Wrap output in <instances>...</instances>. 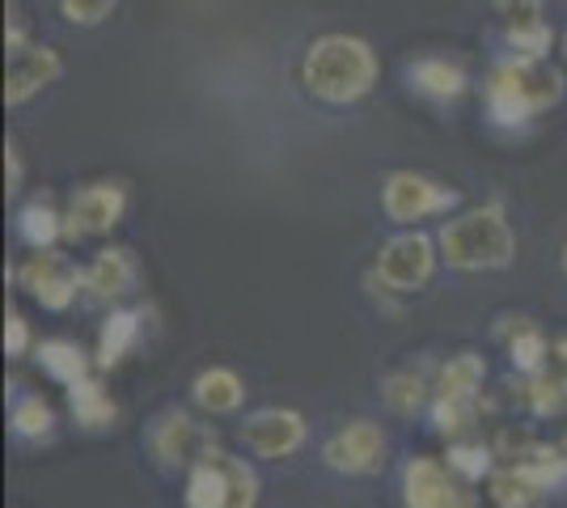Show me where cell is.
<instances>
[{
    "instance_id": "1",
    "label": "cell",
    "mask_w": 567,
    "mask_h": 508,
    "mask_svg": "<svg viewBox=\"0 0 567 508\" xmlns=\"http://www.w3.org/2000/svg\"><path fill=\"white\" fill-rule=\"evenodd\" d=\"M564 102V73L546 55H504L487 76V115L499 127H520Z\"/></svg>"
},
{
    "instance_id": "2",
    "label": "cell",
    "mask_w": 567,
    "mask_h": 508,
    "mask_svg": "<svg viewBox=\"0 0 567 508\" xmlns=\"http://www.w3.org/2000/svg\"><path fill=\"white\" fill-rule=\"evenodd\" d=\"M301 81L327 106H352L378 85V55L355 34H322L306 51Z\"/></svg>"
},
{
    "instance_id": "3",
    "label": "cell",
    "mask_w": 567,
    "mask_h": 508,
    "mask_svg": "<svg viewBox=\"0 0 567 508\" xmlns=\"http://www.w3.org/2000/svg\"><path fill=\"white\" fill-rule=\"evenodd\" d=\"M436 246L453 271H504L517 255V234L499 204H483L445 220Z\"/></svg>"
},
{
    "instance_id": "4",
    "label": "cell",
    "mask_w": 567,
    "mask_h": 508,
    "mask_svg": "<svg viewBox=\"0 0 567 508\" xmlns=\"http://www.w3.org/2000/svg\"><path fill=\"white\" fill-rule=\"evenodd\" d=\"M436 263H441V246L436 238H427L420 229H406V234H394L390 242L378 250V263H373V276L381 280L385 292H420L427 289V280L436 276Z\"/></svg>"
},
{
    "instance_id": "5",
    "label": "cell",
    "mask_w": 567,
    "mask_h": 508,
    "mask_svg": "<svg viewBox=\"0 0 567 508\" xmlns=\"http://www.w3.org/2000/svg\"><path fill=\"white\" fill-rule=\"evenodd\" d=\"M18 284L48 314H64V310H72V301L85 292V267H76L64 250L51 246V250H34L18 267Z\"/></svg>"
},
{
    "instance_id": "6",
    "label": "cell",
    "mask_w": 567,
    "mask_h": 508,
    "mask_svg": "<svg viewBox=\"0 0 567 508\" xmlns=\"http://www.w3.org/2000/svg\"><path fill=\"white\" fill-rule=\"evenodd\" d=\"M381 208L394 225H415L427 217H450L457 208V191L436 178L415 174V169H394L381 183Z\"/></svg>"
},
{
    "instance_id": "7",
    "label": "cell",
    "mask_w": 567,
    "mask_h": 508,
    "mask_svg": "<svg viewBox=\"0 0 567 508\" xmlns=\"http://www.w3.org/2000/svg\"><path fill=\"white\" fill-rule=\"evenodd\" d=\"M450 462L441 458H406L402 466V505L406 508H478V496L471 491Z\"/></svg>"
},
{
    "instance_id": "8",
    "label": "cell",
    "mask_w": 567,
    "mask_h": 508,
    "mask_svg": "<svg viewBox=\"0 0 567 508\" xmlns=\"http://www.w3.org/2000/svg\"><path fill=\"white\" fill-rule=\"evenodd\" d=\"M148 449H153V458L162 462L166 470H190L195 462H204L216 454V433L208 424H199L195 415L169 407V412H162L153 419V428H148Z\"/></svg>"
},
{
    "instance_id": "9",
    "label": "cell",
    "mask_w": 567,
    "mask_h": 508,
    "mask_svg": "<svg viewBox=\"0 0 567 508\" xmlns=\"http://www.w3.org/2000/svg\"><path fill=\"white\" fill-rule=\"evenodd\" d=\"M385 458H390V440H385L381 424H373V419H352L339 433L327 436V445H322V462L331 466L334 475H352V479L381 475Z\"/></svg>"
},
{
    "instance_id": "10",
    "label": "cell",
    "mask_w": 567,
    "mask_h": 508,
    "mask_svg": "<svg viewBox=\"0 0 567 508\" xmlns=\"http://www.w3.org/2000/svg\"><path fill=\"white\" fill-rule=\"evenodd\" d=\"M241 445L262 462H280V458H292L301 445L309 440V424L301 412H292V407H259V412H250L241 419Z\"/></svg>"
},
{
    "instance_id": "11",
    "label": "cell",
    "mask_w": 567,
    "mask_h": 508,
    "mask_svg": "<svg viewBox=\"0 0 567 508\" xmlns=\"http://www.w3.org/2000/svg\"><path fill=\"white\" fill-rule=\"evenodd\" d=\"M64 238H102L127 217V191L118 183H85L69 195Z\"/></svg>"
},
{
    "instance_id": "12",
    "label": "cell",
    "mask_w": 567,
    "mask_h": 508,
    "mask_svg": "<svg viewBox=\"0 0 567 508\" xmlns=\"http://www.w3.org/2000/svg\"><path fill=\"white\" fill-rule=\"evenodd\" d=\"M64 76V60L60 51L48 43H25L22 51L9 55V69H4V102L9 106H22L34 94H43L48 85H55Z\"/></svg>"
},
{
    "instance_id": "13",
    "label": "cell",
    "mask_w": 567,
    "mask_h": 508,
    "mask_svg": "<svg viewBox=\"0 0 567 508\" xmlns=\"http://www.w3.org/2000/svg\"><path fill=\"white\" fill-rule=\"evenodd\" d=\"M141 289V263L127 246H102L85 263V297L97 305H115Z\"/></svg>"
},
{
    "instance_id": "14",
    "label": "cell",
    "mask_w": 567,
    "mask_h": 508,
    "mask_svg": "<svg viewBox=\"0 0 567 508\" xmlns=\"http://www.w3.org/2000/svg\"><path fill=\"white\" fill-rule=\"evenodd\" d=\"M487 487H492L487 496H492L496 508H538L550 496V487L525 462H504V466H496Z\"/></svg>"
},
{
    "instance_id": "15",
    "label": "cell",
    "mask_w": 567,
    "mask_h": 508,
    "mask_svg": "<svg viewBox=\"0 0 567 508\" xmlns=\"http://www.w3.org/2000/svg\"><path fill=\"white\" fill-rule=\"evenodd\" d=\"M190 403L204 415H234V412H241V403H246V382L237 377L234 369L213 364V369H204V373L190 382Z\"/></svg>"
},
{
    "instance_id": "16",
    "label": "cell",
    "mask_w": 567,
    "mask_h": 508,
    "mask_svg": "<svg viewBox=\"0 0 567 508\" xmlns=\"http://www.w3.org/2000/svg\"><path fill=\"white\" fill-rule=\"evenodd\" d=\"M141 331H144V310H111L106 322H102V331H97V352H94V364L102 373H111L118 364L132 356V348L141 343Z\"/></svg>"
},
{
    "instance_id": "17",
    "label": "cell",
    "mask_w": 567,
    "mask_h": 508,
    "mask_svg": "<svg viewBox=\"0 0 567 508\" xmlns=\"http://www.w3.org/2000/svg\"><path fill=\"white\" fill-rule=\"evenodd\" d=\"M34 364L43 369V377H51L55 386H64V390L76 386V382H85L97 369L94 356H90L81 343H72V339H43V343L34 348Z\"/></svg>"
},
{
    "instance_id": "18",
    "label": "cell",
    "mask_w": 567,
    "mask_h": 508,
    "mask_svg": "<svg viewBox=\"0 0 567 508\" xmlns=\"http://www.w3.org/2000/svg\"><path fill=\"white\" fill-rule=\"evenodd\" d=\"M69 394V412L72 419L85 428V433H111L118 424V403L115 394L97 382L94 373L85 377V382H76V386L64 390Z\"/></svg>"
},
{
    "instance_id": "19",
    "label": "cell",
    "mask_w": 567,
    "mask_h": 508,
    "mask_svg": "<svg viewBox=\"0 0 567 508\" xmlns=\"http://www.w3.org/2000/svg\"><path fill=\"white\" fill-rule=\"evenodd\" d=\"M64 229H69V217L51 199H43V195L22 204V212H18V238L30 250H51V246L64 238Z\"/></svg>"
},
{
    "instance_id": "20",
    "label": "cell",
    "mask_w": 567,
    "mask_h": 508,
    "mask_svg": "<svg viewBox=\"0 0 567 508\" xmlns=\"http://www.w3.org/2000/svg\"><path fill=\"white\" fill-rule=\"evenodd\" d=\"M411 85L420 90L424 97H436V102H453V97L466 94V73H462V64H453V60H441V55H424V60H415L411 64Z\"/></svg>"
},
{
    "instance_id": "21",
    "label": "cell",
    "mask_w": 567,
    "mask_h": 508,
    "mask_svg": "<svg viewBox=\"0 0 567 508\" xmlns=\"http://www.w3.org/2000/svg\"><path fill=\"white\" fill-rule=\"evenodd\" d=\"M183 505L187 508H229V479L220 466V449L213 458L195 462L187 470V487H183Z\"/></svg>"
},
{
    "instance_id": "22",
    "label": "cell",
    "mask_w": 567,
    "mask_h": 508,
    "mask_svg": "<svg viewBox=\"0 0 567 508\" xmlns=\"http://www.w3.org/2000/svg\"><path fill=\"white\" fill-rule=\"evenodd\" d=\"M508 364H513L517 373H525V377L543 373L546 364H550V343H546L538 322L513 318V331H508Z\"/></svg>"
},
{
    "instance_id": "23",
    "label": "cell",
    "mask_w": 567,
    "mask_h": 508,
    "mask_svg": "<svg viewBox=\"0 0 567 508\" xmlns=\"http://www.w3.org/2000/svg\"><path fill=\"white\" fill-rule=\"evenodd\" d=\"M483 382H487V361L478 352H457V356L441 364L436 394H445V398H478Z\"/></svg>"
},
{
    "instance_id": "24",
    "label": "cell",
    "mask_w": 567,
    "mask_h": 508,
    "mask_svg": "<svg viewBox=\"0 0 567 508\" xmlns=\"http://www.w3.org/2000/svg\"><path fill=\"white\" fill-rule=\"evenodd\" d=\"M9 428H13L18 440H48L55 433V407L43 394H13Z\"/></svg>"
},
{
    "instance_id": "25",
    "label": "cell",
    "mask_w": 567,
    "mask_h": 508,
    "mask_svg": "<svg viewBox=\"0 0 567 508\" xmlns=\"http://www.w3.org/2000/svg\"><path fill=\"white\" fill-rule=\"evenodd\" d=\"M381 398L394 415L411 419V415H420L427 407V377L415 373V369H399V373H390L381 382Z\"/></svg>"
},
{
    "instance_id": "26",
    "label": "cell",
    "mask_w": 567,
    "mask_h": 508,
    "mask_svg": "<svg viewBox=\"0 0 567 508\" xmlns=\"http://www.w3.org/2000/svg\"><path fill=\"white\" fill-rule=\"evenodd\" d=\"M432 428L450 440H466L478 428V398H432Z\"/></svg>"
},
{
    "instance_id": "27",
    "label": "cell",
    "mask_w": 567,
    "mask_h": 508,
    "mask_svg": "<svg viewBox=\"0 0 567 508\" xmlns=\"http://www.w3.org/2000/svg\"><path fill=\"white\" fill-rule=\"evenodd\" d=\"M520 398H525V412L534 415V419H555V415L567 412V386L550 369L525 377V394Z\"/></svg>"
},
{
    "instance_id": "28",
    "label": "cell",
    "mask_w": 567,
    "mask_h": 508,
    "mask_svg": "<svg viewBox=\"0 0 567 508\" xmlns=\"http://www.w3.org/2000/svg\"><path fill=\"white\" fill-rule=\"evenodd\" d=\"M450 466L466 479V484H483V479H492V470H496V445H483V440H450Z\"/></svg>"
},
{
    "instance_id": "29",
    "label": "cell",
    "mask_w": 567,
    "mask_h": 508,
    "mask_svg": "<svg viewBox=\"0 0 567 508\" xmlns=\"http://www.w3.org/2000/svg\"><path fill=\"white\" fill-rule=\"evenodd\" d=\"M220 466L229 479V508H259V470L246 458H234L220 449Z\"/></svg>"
},
{
    "instance_id": "30",
    "label": "cell",
    "mask_w": 567,
    "mask_h": 508,
    "mask_svg": "<svg viewBox=\"0 0 567 508\" xmlns=\"http://www.w3.org/2000/svg\"><path fill=\"white\" fill-rule=\"evenodd\" d=\"M508 48L517 51V55H546V48H550V25L543 18L508 22Z\"/></svg>"
},
{
    "instance_id": "31",
    "label": "cell",
    "mask_w": 567,
    "mask_h": 508,
    "mask_svg": "<svg viewBox=\"0 0 567 508\" xmlns=\"http://www.w3.org/2000/svg\"><path fill=\"white\" fill-rule=\"evenodd\" d=\"M115 4L118 0H60V13L72 25H102L115 13Z\"/></svg>"
},
{
    "instance_id": "32",
    "label": "cell",
    "mask_w": 567,
    "mask_h": 508,
    "mask_svg": "<svg viewBox=\"0 0 567 508\" xmlns=\"http://www.w3.org/2000/svg\"><path fill=\"white\" fill-rule=\"evenodd\" d=\"M30 348H34L30 322H25L18 310H9V314H4V356H9V361H22Z\"/></svg>"
},
{
    "instance_id": "33",
    "label": "cell",
    "mask_w": 567,
    "mask_h": 508,
    "mask_svg": "<svg viewBox=\"0 0 567 508\" xmlns=\"http://www.w3.org/2000/svg\"><path fill=\"white\" fill-rule=\"evenodd\" d=\"M22 178H25L22 153H18V145L9 141V145H4V195L22 191Z\"/></svg>"
},
{
    "instance_id": "34",
    "label": "cell",
    "mask_w": 567,
    "mask_h": 508,
    "mask_svg": "<svg viewBox=\"0 0 567 508\" xmlns=\"http://www.w3.org/2000/svg\"><path fill=\"white\" fill-rule=\"evenodd\" d=\"M492 4H496L508 22H529V18L543 13V0H492Z\"/></svg>"
},
{
    "instance_id": "35",
    "label": "cell",
    "mask_w": 567,
    "mask_h": 508,
    "mask_svg": "<svg viewBox=\"0 0 567 508\" xmlns=\"http://www.w3.org/2000/svg\"><path fill=\"white\" fill-rule=\"evenodd\" d=\"M559 382L567 386V339H559V343H550V364H546Z\"/></svg>"
},
{
    "instance_id": "36",
    "label": "cell",
    "mask_w": 567,
    "mask_h": 508,
    "mask_svg": "<svg viewBox=\"0 0 567 508\" xmlns=\"http://www.w3.org/2000/svg\"><path fill=\"white\" fill-rule=\"evenodd\" d=\"M564 276H567V246H564Z\"/></svg>"
},
{
    "instance_id": "37",
    "label": "cell",
    "mask_w": 567,
    "mask_h": 508,
    "mask_svg": "<svg viewBox=\"0 0 567 508\" xmlns=\"http://www.w3.org/2000/svg\"><path fill=\"white\" fill-rule=\"evenodd\" d=\"M564 64H567V34H564Z\"/></svg>"
},
{
    "instance_id": "38",
    "label": "cell",
    "mask_w": 567,
    "mask_h": 508,
    "mask_svg": "<svg viewBox=\"0 0 567 508\" xmlns=\"http://www.w3.org/2000/svg\"><path fill=\"white\" fill-rule=\"evenodd\" d=\"M559 440H564V445H567V424H564V436H559Z\"/></svg>"
}]
</instances>
